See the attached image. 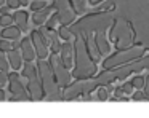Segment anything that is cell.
<instances>
[{"label":"cell","mask_w":149,"mask_h":118,"mask_svg":"<svg viewBox=\"0 0 149 118\" xmlns=\"http://www.w3.org/2000/svg\"><path fill=\"white\" fill-rule=\"evenodd\" d=\"M74 53H75V66L72 75L79 80L90 78L96 73V64L93 61V56L90 54L87 48V41L77 38L74 43Z\"/></svg>","instance_id":"6da1fadb"},{"label":"cell","mask_w":149,"mask_h":118,"mask_svg":"<svg viewBox=\"0 0 149 118\" xmlns=\"http://www.w3.org/2000/svg\"><path fill=\"white\" fill-rule=\"evenodd\" d=\"M37 69H39V73H40V80L43 83L47 101H59V99H64L61 94V86H59L58 80L55 77V72L52 69L50 61L39 59L37 61Z\"/></svg>","instance_id":"7a4b0ae2"},{"label":"cell","mask_w":149,"mask_h":118,"mask_svg":"<svg viewBox=\"0 0 149 118\" xmlns=\"http://www.w3.org/2000/svg\"><path fill=\"white\" fill-rule=\"evenodd\" d=\"M24 80H26V86L29 91L32 101H42L45 99V89H43V83L40 80V73L37 66H34L32 62H26L23 67V73H21Z\"/></svg>","instance_id":"3957f363"},{"label":"cell","mask_w":149,"mask_h":118,"mask_svg":"<svg viewBox=\"0 0 149 118\" xmlns=\"http://www.w3.org/2000/svg\"><path fill=\"white\" fill-rule=\"evenodd\" d=\"M8 89H10V94L13 96V97H10L11 102L32 101L29 91H27V86L23 83V77H21L18 72L8 73Z\"/></svg>","instance_id":"277c9868"},{"label":"cell","mask_w":149,"mask_h":118,"mask_svg":"<svg viewBox=\"0 0 149 118\" xmlns=\"http://www.w3.org/2000/svg\"><path fill=\"white\" fill-rule=\"evenodd\" d=\"M48 61H50V64H52V69H53V72H55V77H56V80H58L59 86H61V88H68V86L71 85V80H72L69 67L63 62L61 56H58L56 53H52V56H50Z\"/></svg>","instance_id":"5b68a950"},{"label":"cell","mask_w":149,"mask_h":118,"mask_svg":"<svg viewBox=\"0 0 149 118\" xmlns=\"http://www.w3.org/2000/svg\"><path fill=\"white\" fill-rule=\"evenodd\" d=\"M53 6L56 8V13H58L59 18V24L63 26H71L75 19V8L72 0H53Z\"/></svg>","instance_id":"8992f818"},{"label":"cell","mask_w":149,"mask_h":118,"mask_svg":"<svg viewBox=\"0 0 149 118\" xmlns=\"http://www.w3.org/2000/svg\"><path fill=\"white\" fill-rule=\"evenodd\" d=\"M143 53V48L141 46H136L133 48V50H123V51H119L117 54H114V56H111L107 61H104V69H112V67L116 66H120V64L127 62V61H132L135 59L136 56H139V54Z\"/></svg>","instance_id":"52a82bcc"},{"label":"cell","mask_w":149,"mask_h":118,"mask_svg":"<svg viewBox=\"0 0 149 118\" xmlns=\"http://www.w3.org/2000/svg\"><path fill=\"white\" fill-rule=\"evenodd\" d=\"M31 40L34 43V48H36V53H37V59H47L50 53V43L47 40L45 34L42 30H36L34 29L31 32Z\"/></svg>","instance_id":"ba28073f"},{"label":"cell","mask_w":149,"mask_h":118,"mask_svg":"<svg viewBox=\"0 0 149 118\" xmlns=\"http://www.w3.org/2000/svg\"><path fill=\"white\" fill-rule=\"evenodd\" d=\"M19 50H21V54H23V59L26 61V62H32L37 57L36 48H34V43H32V40H31V37H24L23 40L19 41Z\"/></svg>","instance_id":"9c48e42d"},{"label":"cell","mask_w":149,"mask_h":118,"mask_svg":"<svg viewBox=\"0 0 149 118\" xmlns=\"http://www.w3.org/2000/svg\"><path fill=\"white\" fill-rule=\"evenodd\" d=\"M42 32L45 34L47 40H48L52 53L59 54V51H61V41H59V38H61V37H59V32L55 30V29H48V27H43Z\"/></svg>","instance_id":"30bf717a"},{"label":"cell","mask_w":149,"mask_h":118,"mask_svg":"<svg viewBox=\"0 0 149 118\" xmlns=\"http://www.w3.org/2000/svg\"><path fill=\"white\" fill-rule=\"evenodd\" d=\"M59 56H61L63 62L71 69L74 66V59H75V53H74V46H72L69 41H64L61 45V51H59Z\"/></svg>","instance_id":"8fae6325"},{"label":"cell","mask_w":149,"mask_h":118,"mask_svg":"<svg viewBox=\"0 0 149 118\" xmlns=\"http://www.w3.org/2000/svg\"><path fill=\"white\" fill-rule=\"evenodd\" d=\"M7 56H8V62H10L11 69L13 70H19L23 67V54H21L19 48H11L10 51H7Z\"/></svg>","instance_id":"7c38bea8"},{"label":"cell","mask_w":149,"mask_h":118,"mask_svg":"<svg viewBox=\"0 0 149 118\" xmlns=\"http://www.w3.org/2000/svg\"><path fill=\"white\" fill-rule=\"evenodd\" d=\"M55 6H45L43 10H39V11H34L32 14V22L34 26H43L47 21H48V18L52 16V11Z\"/></svg>","instance_id":"4fadbf2b"},{"label":"cell","mask_w":149,"mask_h":118,"mask_svg":"<svg viewBox=\"0 0 149 118\" xmlns=\"http://www.w3.org/2000/svg\"><path fill=\"white\" fill-rule=\"evenodd\" d=\"M13 19H15V24L21 29V32H26L27 27H29V14L27 11L24 10H16L13 14Z\"/></svg>","instance_id":"5bb4252c"},{"label":"cell","mask_w":149,"mask_h":118,"mask_svg":"<svg viewBox=\"0 0 149 118\" xmlns=\"http://www.w3.org/2000/svg\"><path fill=\"white\" fill-rule=\"evenodd\" d=\"M0 35H2V38H7V40H19L21 37V29L18 27V26H7V27H3V30L0 32Z\"/></svg>","instance_id":"9a60e30c"},{"label":"cell","mask_w":149,"mask_h":118,"mask_svg":"<svg viewBox=\"0 0 149 118\" xmlns=\"http://www.w3.org/2000/svg\"><path fill=\"white\" fill-rule=\"evenodd\" d=\"M95 45L100 48V53L101 54H107V53H109V50H111L109 43H107V40H106V37H104L103 32H98V34H96V37H95Z\"/></svg>","instance_id":"2e32d148"},{"label":"cell","mask_w":149,"mask_h":118,"mask_svg":"<svg viewBox=\"0 0 149 118\" xmlns=\"http://www.w3.org/2000/svg\"><path fill=\"white\" fill-rule=\"evenodd\" d=\"M58 32H59V37H61L64 41H69V40H71V37H72V29L69 27V26H63V24H61V27L58 29Z\"/></svg>","instance_id":"e0dca14e"},{"label":"cell","mask_w":149,"mask_h":118,"mask_svg":"<svg viewBox=\"0 0 149 118\" xmlns=\"http://www.w3.org/2000/svg\"><path fill=\"white\" fill-rule=\"evenodd\" d=\"M148 99L149 96L144 92V89H136L132 94V101H136V102H143V101H148Z\"/></svg>","instance_id":"ac0fdd59"},{"label":"cell","mask_w":149,"mask_h":118,"mask_svg":"<svg viewBox=\"0 0 149 118\" xmlns=\"http://www.w3.org/2000/svg\"><path fill=\"white\" fill-rule=\"evenodd\" d=\"M10 69V62H8L7 51L0 50V70H8Z\"/></svg>","instance_id":"d6986e66"},{"label":"cell","mask_w":149,"mask_h":118,"mask_svg":"<svg viewBox=\"0 0 149 118\" xmlns=\"http://www.w3.org/2000/svg\"><path fill=\"white\" fill-rule=\"evenodd\" d=\"M59 24V18H58V13H53L52 16L48 18V21L45 22V27H48V29H55L56 26Z\"/></svg>","instance_id":"ffe728a7"},{"label":"cell","mask_w":149,"mask_h":118,"mask_svg":"<svg viewBox=\"0 0 149 118\" xmlns=\"http://www.w3.org/2000/svg\"><path fill=\"white\" fill-rule=\"evenodd\" d=\"M132 83H133V86H135V89H143L144 88V83H146V78L141 75H136L132 78Z\"/></svg>","instance_id":"44dd1931"},{"label":"cell","mask_w":149,"mask_h":118,"mask_svg":"<svg viewBox=\"0 0 149 118\" xmlns=\"http://www.w3.org/2000/svg\"><path fill=\"white\" fill-rule=\"evenodd\" d=\"M47 5V0H32L31 2V10L32 11H39V10H43Z\"/></svg>","instance_id":"7402d4cb"},{"label":"cell","mask_w":149,"mask_h":118,"mask_svg":"<svg viewBox=\"0 0 149 118\" xmlns=\"http://www.w3.org/2000/svg\"><path fill=\"white\" fill-rule=\"evenodd\" d=\"M11 22H15V19H13V14H2L0 16V26L2 27H7V26H11Z\"/></svg>","instance_id":"603a6c76"},{"label":"cell","mask_w":149,"mask_h":118,"mask_svg":"<svg viewBox=\"0 0 149 118\" xmlns=\"http://www.w3.org/2000/svg\"><path fill=\"white\" fill-rule=\"evenodd\" d=\"M122 89H123V92H125L127 96H132L133 94V89H135V86H133V83H132V80L130 81H125L122 85Z\"/></svg>","instance_id":"cb8c5ba5"},{"label":"cell","mask_w":149,"mask_h":118,"mask_svg":"<svg viewBox=\"0 0 149 118\" xmlns=\"http://www.w3.org/2000/svg\"><path fill=\"white\" fill-rule=\"evenodd\" d=\"M13 46V43H11V40H7V38H2L0 40V50H3V51H10Z\"/></svg>","instance_id":"d4e9b609"},{"label":"cell","mask_w":149,"mask_h":118,"mask_svg":"<svg viewBox=\"0 0 149 118\" xmlns=\"http://www.w3.org/2000/svg\"><path fill=\"white\" fill-rule=\"evenodd\" d=\"M5 85H8V72L7 70H0V86L3 88Z\"/></svg>","instance_id":"484cf974"},{"label":"cell","mask_w":149,"mask_h":118,"mask_svg":"<svg viewBox=\"0 0 149 118\" xmlns=\"http://www.w3.org/2000/svg\"><path fill=\"white\" fill-rule=\"evenodd\" d=\"M75 6V11H84L85 10V0H72Z\"/></svg>","instance_id":"4316f807"},{"label":"cell","mask_w":149,"mask_h":118,"mask_svg":"<svg viewBox=\"0 0 149 118\" xmlns=\"http://www.w3.org/2000/svg\"><path fill=\"white\" fill-rule=\"evenodd\" d=\"M5 2H7V5L11 10H18L21 6V0H5Z\"/></svg>","instance_id":"83f0119b"},{"label":"cell","mask_w":149,"mask_h":118,"mask_svg":"<svg viewBox=\"0 0 149 118\" xmlns=\"http://www.w3.org/2000/svg\"><path fill=\"white\" fill-rule=\"evenodd\" d=\"M98 99H100V101H107V91L104 88L98 89Z\"/></svg>","instance_id":"f1b7e54d"},{"label":"cell","mask_w":149,"mask_h":118,"mask_svg":"<svg viewBox=\"0 0 149 118\" xmlns=\"http://www.w3.org/2000/svg\"><path fill=\"white\" fill-rule=\"evenodd\" d=\"M10 6H8V5H2V6H0V13H2V14H8V11H10Z\"/></svg>","instance_id":"f546056e"},{"label":"cell","mask_w":149,"mask_h":118,"mask_svg":"<svg viewBox=\"0 0 149 118\" xmlns=\"http://www.w3.org/2000/svg\"><path fill=\"white\" fill-rule=\"evenodd\" d=\"M7 92L3 91V88H2V86H0V102H3V101H7Z\"/></svg>","instance_id":"4dcf8cb0"},{"label":"cell","mask_w":149,"mask_h":118,"mask_svg":"<svg viewBox=\"0 0 149 118\" xmlns=\"http://www.w3.org/2000/svg\"><path fill=\"white\" fill-rule=\"evenodd\" d=\"M143 89H144V92L149 96V75L146 77V83H144V88H143Z\"/></svg>","instance_id":"1f68e13d"},{"label":"cell","mask_w":149,"mask_h":118,"mask_svg":"<svg viewBox=\"0 0 149 118\" xmlns=\"http://www.w3.org/2000/svg\"><path fill=\"white\" fill-rule=\"evenodd\" d=\"M29 3V0H21V6H26Z\"/></svg>","instance_id":"d6a6232c"},{"label":"cell","mask_w":149,"mask_h":118,"mask_svg":"<svg viewBox=\"0 0 149 118\" xmlns=\"http://www.w3.org/2000/svg\"><path fill=\"white\" fill-rule=\"evenodd\" d=\"M5 3H7L5 0H0V6H2V5H5Z\"/></svg>","instance_id":"836d02e7"}]
</instances>
